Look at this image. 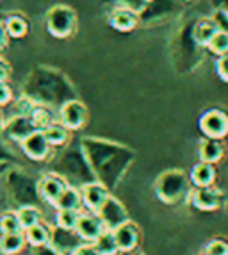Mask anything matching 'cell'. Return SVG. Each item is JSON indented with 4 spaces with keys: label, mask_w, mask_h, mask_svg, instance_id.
Returning a JSON list of instances; mask_svg holds the SVG:
<instances>
[{
    "label": "cell",
    "mask_w": 228,
    "mask_h": 255,
    "mask_svg": "<svg viewBox=\"0 0 228 255\" xmlns=\"http://www.w3.org/2000/svg\"><path fill=\"white\" fill-rule=\"evenodd\" d=\"M81 148L88 159L95 179L106 186L111 193L119 186L132 162L135 161V152L130 146L118 141L104 139L97 136H86L81 139Z\"/></svg>",
    "instance_id": "obj_1"
},
{
    "label": "cell",
    "mask_w": 228,
    "mask_h": 255,
    "mask_svg": "<svg viewBox=\"0 0 228 255\" xmlns=\"http://www.w3.org/2000/svg\"><path fill=\"white\" fill-rule=\"evenodd\" d=\"M21 95L34 106H45L57 111L68 100L77 97L75 86L61 70L52 66H34L21 84Z\"/></svg>",
    "instance_id": "obj_2"
},
{
    "label": "cell",
    "mask_w": 228,
    "mask_h": 255,
    "mask_svg": "<svg viewBox=\"0 0 228 255\" xmlns=\"http://www.w3.org/2000/svg\"><path fill=\"white\" fill-rule=\"evenodd\" d=\"M48 171L61 177L68 186L79 189L97 180L81 145H72V143L61 148L57 155H54V159L48 162Z\"/></svg>",
    "instance_id": "obj_3"
},
{
    "label": "cell",
    "mask_w": 228,
    "mask_h": 255,
    "mask_svg": "<svg viewBox=\"0 0 228 255\" xmlns=\"http://www.w3.org/2000/svg\"><path fill=\"white\" fill-rule=\"evenodd\" d=\"M195 20V18H193ZM193 20H186L169 43V57L177 73H193L205 57V48L193 38Z\"/></svg>",
    "instance_id": "obj_4"
},
{
    "label": "cell",
    "mask_w": 228,
    "mask_h": 255,
    "mask_svg": "<svg viewBox=\"0 0 228 255\" xmlns=\"http://www.w3.org/2000/svg\"><path fill=\"white\" fill-rule=\"evenodd\" d=\"M4 180V189L7 195L9 202L14 207H39L41 209L43 200L39 196L38 179H34L32 175L20 168L9 166L7 171L2 177Z\"/></svg>",
    "instance_id": "obj_5"
},
{
    "label": "cell",
    "mask_w": 228,
    "mask_h": 255,
    "mask_svg": "<svg viewBox=\"0 0 228 255\" xmlns=\"http://www.w3.org/2000/svg\"><path fill=\"white\" fill-rule=\"evenodd\" d=\"M155 196L166 205H180L184 202H189V195L193 191V184L189 180V175L184 170L171 168L162 171L153 182Z\"/></svg>",
    "instance_id": "obj_6"
},
{
    "label": "cell",
    "mask_w": 228,
    "mask_h": 255,
    "mask_svg": "<svg viewBox=\"0 0 228 255\" xmlns=\"http://www.w3.org/2000/svg\"><path fill=\"white\" fill-rule=\"evenodd\" d=\"M182 0H148L139 11V25H159L182 13Z\"/></svg>",
    "instance_id": "obj_7"
},
{
    "label": "cell",
    "mask_w": 228,
    "mask_h": 255,
    "mask_svg": "<svg viewBox=\"0 0 228 255\" xmlns=\"http://www.w3.org/2000/svg\"><path fill=\"white\" fill-rule=\"evenodd\" d=\"M45 25H47V30L54 38H70L77 29L75 9L64 4L54 5V7L48 9L47 16H45Z\"/></svg>",
    "instance_id": "obj_8"
},
{
    "label": "cell",
    "mask_w": 228,
    "mask_h": 255,
    "mask_svg": "<svg viewBox=\"0 0 228 255\" xmlns=\"http://www.w3.org/2000/svg\"><path fill=\"white\" fill-rule=\"evenodd\" d=\"M228 198L223 189L216 186L209 187H193L189 195V204L202 213H214L227 205Z\"/></svg>",
    "instance_id": "obj_9"
},
{
    "label": "cell",
    "mask_w": 228,
    "mask_h": 255,
    "mask_svg": "<svg viewBox=\"0 0 228 255\" xmlns=\"http://www.w3.org/2000/svg\"><path fill=\"white\" fill-rule=\"evenodd\" d=\"M198 127L203 137L225 141V137L228 136V113L221 107H211V109L203 111V115L200 116Z\"/></svg>",
    "instance_id": "obj_10"
},
{
    "label": "cell",
    "mask_w": 228,
    "mask_h": 255,
    "mask_svg": "<svg viewBox=\"0 0 228 255\" xmlns=\"http://www.w3.org/2000/svg\"><path fill=\"white\" fill-rule=\"evenodd\" d=\"M34 130H38V128L29 115H11L0 125L2 137L7 143H16V145H21V141L27 139Z\"/></svg>",
    "instance_id": "obj_11"
},
{
    "label": "cell",
    "mask_w": 228,
    "mask_h": 255,
    "mask_svg": "<svg viewBox=\"0 0 228 255\" xmlns=\"http://www.w3.org/2000/svg\"><path fill=\"white\" fill-rule=\"evenodd\" d=\"M57 122L70 132L81 130L88 124V107L79 98L68 100L57 109Z\"/></svg>",
    "instance_id": "obj_12"
},
{
    "label": "cell",
    "mask_w": 228,
    "mask_h": 255,
    "mask_svg": "<svg viewBox=\"0 0 228 255\" xmlns=\"http://www.w3.org/2000/svg\"><path fill=\"white\" fill-rule=\"evenodd\" d=\"M97 214H98V218H100L102 223H104V229H107V230L118 229L119 225L125 223V221L130 220L127 207H125L113 193H111L109 198L102 204V207L97 211Z\"/></svg>",
    "instance_id": "obj_13"
},
{
    "label": "cell",
    "mask_w": 228,
    "mask_h": 255,
    "mask_svg": "<svg viewBox=\"0 0 228 255\" xmlns=\"http://www.w3.org/2000/svg\"><path fill=\"white\" fill-rule=\"evenodd\" d=\"M84 239L79 236L75 229H63V227L54 225L50 229V245L59 255H73V252L84 245Z\"/></svg>",
    "instance_id": "obj_14"
},
{
    "label": "cell",
    "mask_w": 228,
    "mask_h": 255,
    "mask_svg": "<svg viewBox=\"0 0 228 255\" xmlns=\"http://www.w3.org/2000/svg\"><path fill=\"white\" fill-rule=\"evenodd\" d=\"M21 150L27 155V159L34 162H43L50 157L52 146L48 145L47 137L41 130H34L27 139L21 141Z\"/></svg>",
    "instance_id": "obj_15"
},
{
    "label": "cell",
    "mask_w": 228,
    "mask_h": 255,
    "mask_svg": "<svg viewBox=\"0 0 228 255\" xmlns=\"http://www.w3.org/2000/svg\"><path fill=\"white\" fill-rule=\"evenodd\" d=\"M114 238H116V245H118V252H134L139 250L141 245V229L135 221L128 220L118 229H114Z\"/></svg>",
    "instance_id": "obj_16"
},
{
    "label": "cell",
    "mask_w": 228,
    "mask_h": 255,
    "mask_svg": "<svg viewBox=\"0 0 228 255\" xmlns=\"http://www.w3.org/2000/svg\"><path fill=\"white\" fill-rule=\"evenodd\" d=\"M111 191L106 186H102L98 180L89 182L81 187V196H82V211H89V213H97L102 207V204L109 198Z\"/></svg>",
    "instance_id": "obj_17"
},
{
    "label": "cell",
    "mask_w": 228,
    "mask_h": 255,
    "mask_svg": "<svg viewBox=\"0 0 228 255\" xmlns=\"http://www.w3.org/2000/svg\"><path fill=\"white\" fill-rule=\"evenodd\" d=\"M68 184L64 182L61 177H57L52 171H47L45 175H41L38 179V189H39V196H41L43 204L54 205L55 200L59 198V195L64 191V187Z\"/></svg>",
    "instance_id": "obj_18"
},
{
    "label": "cell",
    "mask_w": 228,
    "mask_h": 255,
    "mask_svg": "<svg viewBox=\"0 0 228 255\" xmlns=\"http://www.w3.org/2000/svg\"><path fill=\"white\" fill-rule=\"evenodd\" d=\"M75 230L86 243H93L106 229H104V223L100 221L97 213L82 211L81 216H79V221H77Z\"/></svg>",
    "instance_id": "obj_19"
},
{
    "label": "cell",
    "mask_w": 228,
    "mask_h": 255,
    "mask_svg": "<svg viewBox=\"0 0 228 255\" xmlns=\"http://www.w3.org/2000/svg\"><path fill=\"white\" fill-rule=\"evenodd\" d=\"M227 155V146L221 139H212V137H202L198 145V157L200 161L209 162V164H218Z\"/></svg>",
    "instance_id": "obj_20"
},
{
    "label": "cell",
    "mask_w": 228,
    "mask_h": 255,
    "mask_svg": "<svg viewBox=\"0 0 228 255\" xmlns=\"http://www.w3.org/2000/svg\"><path fill=\"white\" fill-rule=\"evenodd\" d=\"M109 23L119 32H130L139 25V13L123 7L109 9Z\"/></svg>",
    "instance_id": "obj_21"
},
{
    "label": "cell",
    "mask_w": 228,
    "mask_h": 255,
    "mask_svg": "<svg viewBox=\"0 0 228 255\" xmlns=\"http://www.w3.org/2000/svg\"><path fill=\"white\" fill-rule=\"evenodd\" d=\"M218 30L220 29L216 25V21L212 20V16H198L193 20V38L205 50H207V45L211 43V39L214 38Z\"/></svg>",
    "instance_id": "obj_22"
},
{
    "label": "cell",
    "mask_w": 228,
    "mask_h": 255,
    "mask_svg": "<svg viewBox=\"0 0 228 255\" xmlns=\"http://www.w3.org/2000/svg\"><path fill=\"white\" fill-rule=\"evenodd\" d=\"M218 171H216V164H209V162L198 161L189 171V180L193 187H209L214 186Z\"/></svg>",
    "instance_id": "obj_23"
},
{
    "label": "cell",
    "mask_w": 228,
    "mask_h": 255,
    "mask_svg": "<svg viewBox=\"0 0 228 255\" xmlns=\"http://www.w3.org/2000/svg\"><path fill=\"white\" fill-rule=\"evenodd\" d=\"M41 132L45 134V137H47L48 145H50L52 148H57V150L70 145V139H72V132L68 130L66 127H63L59 122L48 125V127L43 128Z\"/></svg>",
    "instance_id": "obj_24"
},
{
    "label": "cell",
    "mask_w": 228,
    "mask_h": 255,
    "mask_svg": "<svg viewBox=\"0 0 228 255\" xmlns=\"http://www.w3.org/2000/svg\"><path fill=\"white\" fill-rule=\"evenodd\" d=\"M55 211H61V209H66V211H82V196L81 189L73 186H66L64 191L59 195V198L55 200L54 204Z\"/></svg>",
    "instance_id": "obj_25"
},
{
    "label": "cell",
    "mask_w": 228,
    "mask_h": 255,
    "mask_svg": "<svg viewBox=\"0 0 228 255\" xmlns=\"http://www.w3.org/2000/svg\"><path fill=\"white\" fill-rule=\"evenodd\" d=\"M29 116L38 130H43V128H47L48 125L57 122V111L50 109V107H45V106H32Z\"/></svg>",
    "instance_id": "obj_26"
},
{
    "label": "cell",
    "mask_w": 228,
    "mask_h": 255,
    "mask_svg": "<svg viewBox=\"0 0 228 255\" xmlns=\"http://www.w3.org/2000/svg\"><path fill=\"white\" fill-rule=\"evenodd\" d=\"M23 236H25V241L30 248L43 247V245H48V241H50V229L41 221L38 225L23 230Z\"/></svg>",
    "instance_id": "obj_27"
},
{
    "label": "cell",
    "mask_w": 228,
    "mask_h": 255,
    "mask_svg": "<svg viewBox=\"0 0 228 255\" xmlns=\"http://www.w3.org/2000/svg\"><path fill=\"white\" fill-rule=\"evenodd\" d=\"M4 25L9 38H14V39L23 38L29 32V20L21 13H13L11 16H7L4 21Z\"/></svg>",
    "instance_id": "obj_28"
},
{
    "label": "cell",
    "mask_w": 228,
    "mask_h": 255,
    "mask_svg": "<svg viewBox=\"0 0 228 255\" xmlns=\"http://www.w3.org/2000/svg\"><path fill=\"white\" fill-rule=\"evenodd\" d=\"M0 247L5 252V255H18L23 252L27 247L25 236L23 232H16V234H2L0 236Z\"/></svg>",
    "instance_id": "obj_29"
},
{
    "label": "cell",
    "mask_w": 228,
    "mask_h": 255,
    "mask_svg": "<svg viewBox=\"0 0 228 255\" xmlns=\"http://www.w3.org/2000/svg\"><path fill=\"white\" fill-rule=\"evenodd\" d=\"M95 250L98 252V255H116L118 254V245H116V238H114L113 230H104L93 243Z\"/></svg>",
    "instance_id": "obj_30"
},
{
    "label": "cell",
    "mask_w": 228,
    "mask_h": 255,
    "mask_svg": "<svg viewBox=\"0 0 228 255\" xmlns=\"http://www.w3.org/2000/svg\"><path fill=\"white\" fill-rule=\"evenodd\" d=\"M16 211V216L20 220V225L23 230L30 229V227L38 225L41 223L43 218H41V209L39 207H18L14 209Z\"/></svg>",
    "instance_id": "obj_31"
},
{
    "label": "cell",
    "mask_w": 228,
    "mask_h": 255,
    "mask_svg": "<svg viewBox=\"0 0 228 255\" xmlns=\"http://www.w3.org/2000/svg\"><path fill=\"white\" fill-rule=\"evenodd\" d=\"M16 232H23L20 220L16 216V211H4V213H0V236L16 234Z\"/></svg>",
    "instance_id": "obj_32"
},
{
    "label": "cell",
    "mask_w": 228,
    "mask_h": 255,
    "mask_svg": "<svg viewBox=\"0 0 228 255\" xmlns=\"http://www.w3.org/2000/svg\"><path fill=\"white\" fill-rule=\"evenodd\" d=\"M81 213L82 211H66V209H61V211L55 213V225L63 227V229H75Z\"/></svg>",
    "instance_id": "obj_33"
},
{
    "label": "cell",
    "mask_w": 228,
    "mask_h": 255,
    "mask_svg": "<svg viewBox=\"0 0 228 255\" xmlns=\"http://www.w3.org/2000/svg\"><path fill=\"white\" fill-rule=\"evenodd\" d=\"M207 50L214 55H223L228 52V34L223 30H218L214 34V38L211 39V43L207 45Z\"/></svg>",
    "instance_id": "obj_34"
},
{
    "label": "cell",
    "mask_w": 228,
    "mask_h": 255,
    "mask_svg": "<svg viewBox=\"0 0 228 255\" xmlns=\"http://www.w3.org/2000/svg\"><path fill=\"white\" fill-rule=\"evenodd\" d=\"M146 2L148 0H102V4L109 9L123 7V9H132L135 13H139Z\"/></svg>",
    "instance_id": "obj_35"
},
{
    "label": "cell",
    "mask_w": 228,
    "mask_h": 255,
    "mask_svg": "<svg viewBox=\"0 0 228 255\" xmlns=\"http://www.w3.org/2000/svg\"><path fill=\"white\" fill-rule=\"evenodd\" d=\"M203 252L207 255H228V241L225 238H212L203 247Z\"/></svg>",
    "instance_id": "obj_36"
},
{
    "label": "cell",
    "mask_w": 228,
    "mask_h": 255,
    "mask_svg": "<svg viewBox=\"0 0 228 255\" xmlns=\"http://www.w3.org/2000/svg\"><path fill=\"white\" fill-rule=\"evenodd\" d=\"M16 161V155L11 148H9L7 141L0 134V164H13Z\"/></svg>",
    "instance_id": "obj_37"
},
{
    "label": "cell",
    "mask_w": 228,
    "mask_h": 255,
    "mask_svg": "<svg viewBox=\"0 0 228 255\" xmlns=\"http://www.w3.org/2000/svg\"><path fill=\"white\" fill-rule=\"evenodd\" d=\"M216 75L228 84V52L223 55H218V59H216Z\"/></svg>",
    "instance_id": "obj_38"
},
{
    "label": "cell",
    "mask_w": 228,
    "mask_h": 255,
    "mask_svg": "<svg viewBox=\"0 0 228 255\" xmlns=\"http://www.w3.org/2000/svg\"><path fill=\"white\" fill-rule=\"evenodd\" d=\"M13 102V90L5 81H0V107H5Z\"/></svg>",
    "instance_id": "obj_39"
},
{
    "label": "cell",
    "mask_w": 228,
    "mask_h": 255,
    "mask_svg": "<svg viewBox=\"0 0 228 255\" xmlns=\"http://www.w3.org/2000/svg\"><path fill=\"white\" fill-rule=\"evenodd\" d=\"M212 20L216 21V25H218V29L223 30V32H227L228 34V13H223V11H216V9H212Z\"/></svg>",
    "instance_id": "obj_40"
},
{
    "label": "cell",
    "mask_w": 228,
    "mask_h": 255,
    "mask_svg": "<svg viewBox=\"0 0 228 255\" xmlns=\"http://www.w3.org/2000/svg\"><path fill=\"white\" fill-rule=\"evenodd\" d=\"M11 77V64L4 59V57H0V81H5Z\"/></svg>",
    "instance_id": "obj_41"
},
{
    "label": "cell",
    "mask_w": 228,
    "mask_h": 255,
    "mask_svg": "<svg viewBox=\"0 0 228 255\" xmlns=\"http://www.w3.org/2000/svg\"><path fill=\"white\" fill-rule=\"evenodd\" d=\"M73 255H98V252L95 250V247L91 243H84L82 247H79L73 252Z\"/></svg>",
    "instance_id": "obj_42"
},
{
    "label": "cell",
    "mask_w": 228,
    "mask_h": 255,
    "mask_svg": "<svg viewBox=\"0 0 228 255\" xmlns=\"http://www.w3.org/2000/svg\"><path fill=\"white\" fill-rule=\"evenodd\" d=\"M30 255H59L50 245H43V247H36L32 248V254Z\"/></svg>",
    "instance_id": "obj_43"
},
{
    "label": "cell",
    "mask_w": 228,
    "mask_h": 255,
    "mask_svg": "<svg viewBox=\"0 0 228 255\" xmlns=\"http://www.w3.org/2000/svg\"><path fill=\"white\" fill-rule=\"evenodd\" d=\"M7 30H5V25L4 21H0V50H4L5 47H7Z\"/></svg>",
    "instance_id": "obj_44"
},
{
    "label": "cell",
    "mask_w": 228,
    "mask_h": 255,
    "mask_svg": "<svg viewBox=\"0 0 228 255\" xmlns=\"http://www.w3.org/2000/svg\"><path fill=\"white\" fill-rule=\"evenodd\" d=\"M212 9L216 11H223V13H228V0H211Z\"/></svg>",
    "instance_id": "obj_45"
},
{
    "label": "cell",
    "mask_w": 228,
    "mask_h": 255,
    "mask_svg": "<svg viewBox=\"0 0 228 255\" xmlns=\"http://www.w3.org/2000/svg\"><path fill=\"white\" fill-rule=\"evenodd\" d=\"M116 255H144L141 250H134V252H118Z\"/></svg>",
    "instance_id": "obj_46"
},
{
    "label": "cell",
    "mask_w": 228,
    "mask_h": 255,
    "mask_svg": "<svg viewBox=\"0 0 228 255\" xmlns=\"http://www.w3.org/2000/svg\"><path fill=\"white\" fill-rule=\"evenodd\" d=\"M11 164H0V180H2V177H4V173L7 171V168Z\"/></svg>",
    "instance_id": "obj_47"
},
{
    "label": "cell",
    "mask_w": 228,
    "mask_h": 255,
    "mask_svg": "<svg viewBox=\"0 0 228 255\" xmlns=\"http://www.w3.org/2000/svg\"><path fill=\"white\" fill-rule=\"evenodd\" d=\"M2 122H4V120H2V107H0V125H2Z\"/></svg>",
    "instance_id": "obj_48"
},
{
    "label": "cell",
    "mask_w": 228,
    "mask_h": 255,
    "mask_svg": "<svg viewBox=\"0 0 228 255\" xmlns=\"http://www.w3.org/2000/svg\"><path fill=\"white\" fill-rule=\"evenodd\" d=\"M0 255H5V252L2 250V247H0Z\"/></svg>",
    "instance_id": "obj_49"
},
{
    "label": "cell",
    "mask_w": 228,
    "mask_h": 255,
    "mask_svg": "<svg viewBox=\"0 0 228 255\" xmlns=\"http://www.w3.org/2000/svg\"><path fill=\"white\" fill-rule=\"evenodd\" d=\"M182 2H193V0H182Z\"/></svg>",
    "instance_id": "obj_50"
},
{
    "label": "cell",
    "mask_w": 228,
    "mask_h": 255,
    "mask_svg": "<svg viewBox=\"0 0 228 255\" xmlns=\"http://www.w3.org/2000/svg\"><path fill=\"white\" fill-rule=\"evenodd\" d=\"M198 255H207V254H205V252H202V254H198Z\"/></svg>",
    "instance_id": "obj_51"
}]
</instances>
